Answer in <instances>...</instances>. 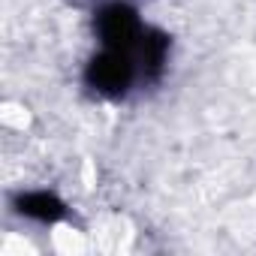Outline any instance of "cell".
I'll use <instances>...</instances> for the list:
<instances>
[{
	"label": "cell",
	"instance_id": "4",
	"mask_svg": "<svg viewBox=\"0 0 256 256\" xmlns=\"http://www.w3.org/2000/svg\"><path fill=\"white\" fill-rule=\"evenodd\" d=\"M16 205H18V214L30 217V220H36V223H54V220H60V217L66 214V205H64L54 193H48V190L22 193Z\"/></svg>",
	"mask_w": 256,
	"mask_h": 256
},
{
	"label": "cell",
	"instance_id": "2",
	"mask_svg": "<svg viewBox=\"0 0 256 256\" xmlns=\"http://www.w3.org/2000/svg\"><path fill=\"white\" fill-rule=\"evenodd\" d=\"M94 30L102 42V48H118V52H136L145 24L139 18V12L130 4H120V0H112V4L100 6L94 16Z\"/></svg>",
	"mask_w": 256,
	"mask_h": 256
},
{
	"label": "cell",
	"instance_id": "3",
	"mask_svg": "<svg viewBox=\"0 0 256 256\" xmlns=\"http://www.w3.org/2000/svg\"><path fill=\"white\" fill-rule=\"evenodd\" d=\"M133 58H136V64H139V76L157 78V76L163 72L166 60H169V36L160 34V30H154V28H145V34H142V40H139Z\"/></svg>",
	"mask_w": 256,
	"mask_h": 256
},
{
	"label": "cell",
	"instance_id": "1",
	"mask_svg": "<svg viewBox=\"0 0 256 256\" xmlns=\"http://www.w3.org/2000/svg\"><path fill=\"white\" fill-rule=\"evenodd\" d=\"M139 76V64L130 52H118V48H102L100 54L90 58L84 70V82L96 96L118 100L133 88Z\"/></svg>",
	"mask_w": 256,
	"mask_h": 256
}]
</instances>
